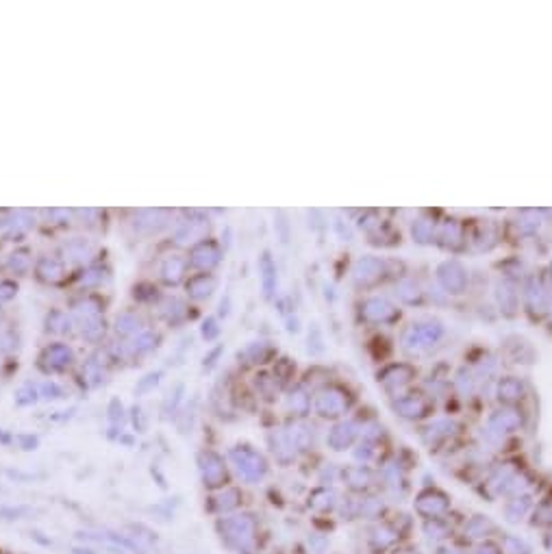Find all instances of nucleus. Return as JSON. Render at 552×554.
Here are the masks:
<instances>
[{"label":"nucleus","instance_id":"3","mask_svg":"<svg viewBox=\"0 0 552 554\" xmlns=\"http://www.w3.org/2000/svg\"><path fill=\"white\" fill-rule=\"evenodd\" d=\"M31 508L26 506H9V508H0V520H22L24 516H28Z\"/></svg>","mask_w":552,"mask_h":554},{"label":"nucleus","instance_id":"2","mask_svg":"<svg viewBox=\"0 0 552 554\" xmlns=\"http://www.w3.org/2000/svg\"><path fill=\"white\" fill-rule=\"evenodd\" d=\"M201 467H203L205 485H218V481L222 479V467H220L218 459H216L213 454H207Z\"/></svg>","mask_w":552,"mask_h":554},{"label":"nucleus","instance_id":"1","mask_svg":"<svg viewBox=\"0 0 552 554\" xmlns=\"http://www.w3.org/2000/svg\"><path fill=\"white\" fill-rule=\"evenodd\" d=\"M222 537L235 545V548H246L253 541V524L246 518H228L220 524Z\"/></svg>","mask_w":552,"mask_h":554},{"label":"nucleus","instance_id":"4","mask_svg":"<svg viewBox=\"0 0 552 554\" xmlns=\"http://www.w3.org/2000/svg\"><path fill=\"white\" fill-rule=\"evenodd\" d=\"M72 554H98V552L90 550V548H74V550H72Z\"/></svg>","mask_w":552,"mask_h":554}]
</instances>
